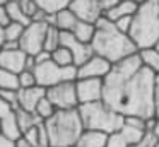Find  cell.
<instances>
[{"label": "cell", "instance_id": "836d02e7", "mask_svg": "<svg viewBox=\"0 0 159 147\" xmlns=\"http://www.w3.org/2000/svg\"><path fill=\"white\" fill-rule=\"evenodd\" d=\"M156 142H157V135L154 132H147L145 133V139L142 140V144H139L135 147H154Z\"/></svg>", "mask_w": 159, "mask_h": 147}, {"label": "cell", "instance_id": "d590c367", "mask_svg": "<svg viewBox=\"0 0 159 147\" xmlns=\"http://www.w3.org/2000/svg\"><path fill=\"white\" fill-rule=\"evenodd\" d=\"M12 21H11V17H9V14H7V9H5V5L4 7H0V26L2 27H5V26H9Z\"/></svg>", "mask_w": 159, "mask_h": 147}, {"label": "cell", "instance_id": "7402d4cb", "mask_svg": "<svg viewBox=\"0 0 159 147\" xmlns=\"http://www.w3.org/2000/svg\"><path fill=\"white\" fill-rule=\"evenodd\" d=\"M19 75L0 68V92L2 91H19Z\"/></svg>", "mask_w": 159, "mask_h": 147}, {"label": "cell", "instance_id": "ee69618b", "mask_svg": "<svg viewBox=\"0 0 159 147\" xmlns=\"http://www.w3.org/2000/svg\"><path fill=\"white\" fill-rule=\"evenodd\" d=\"M154 133L157 135V139H159V122H157V126H156V130H154Z\"/></svg>", "mask_w": 159, "mask_h": 147}, {"label": "cell", "instance_id": "e575fe53", "mask_svg": "<svg viewBox=\"0 0 159 147\" xmlns=\"http://www.w3.org/2000/svg\"><path fill=\"white\" fill-rule=\"evenodd\" d=\"M154 116L159 120V75L156 77V85H154Z\"/></svg>", "mask_w": 159, "mask_h": 147}, {"label": "cell", "instance_id": "7a4b0ae2", "mask_svg": "<svg viewBox=\"0 0 159 147\" xmlns=\"http://www.w3.org/2000/svg\"><path fill=\"white\" fill-rule=\"evenodd\" d=\"M94 26H96V33H94V38L91 41L94 55L106 58L108 62L115 65L125 58L139 53V48L132 41V38L118 31V27L104 16Z\"/></svg>", "mask_w": 159, "mask_h": 147}, {"label": "cell", "instance_id": "d4e9b609", "mask_svg": "<svg viewBox=\"0 0 159 147\" xmlns=\"http://www.w3.org/2000/svg\"><path fill=\"white\" fill-rule=\"evenodd\" d=\"M52 60L55 62L57 65H60V67H75V65H74L72 53H70L69 48H65V46L57 48L52 53Z\"/></svg>", "mask_w": 159, "mask_h": 147}, {"label": "cell", "instance_id": "9c48e42d", "mask_svg": "<svg viewBox=\"0 0 159 147\" xmlns=\"http://www.w3.org/2000/svg\"><path fill=\"white\" fill-rule=\"evenodd\" d=\"M46 98L52 101L57 109H77L79 98H77L75 82H63L46 89Z\"/></svg>", "mask_w": 159, "mask_h": 147}, {"label": "cell", "instance_id": "52a82bcc", "mask_svg": "<svg viewBox=\"0 0 159 147\" xmlns=\"http://www.w3.org/2000/svg\"><path fill=\"white\" fill-rule=\"evenodd\" d=\"M116 2L118 0H74L70 10L79 19L96 24Z\"/></svg>", "mask_w": 159, "mask_h": 147}, {"label": "cell", "instance_id": "f35d334b", "mask_svg": "<svg viewBox=\"0 0 159 147\" xmlns=\"http://www.w3.org/2000/svg\"><path fill=\"white\" fill-rule=\"evenodd\" d=\"M4 50H17V48H21L19 46V43H4Z\"/></svg>", "mask_w": 159, "mask_h": 147}, {"label": "cell", "instance_id": "484cf974", "mask_svg": "<svg viewBox=\"0 0 159 147\" xmlns=\"http://www.w3.org/2000/svg\"><path fill=\"white\" fill-rule=\"evenodd\" d=\"M26 27L22 24H17V22H11L9 26L4 27L5 31V43H19L21 41V36L24 33Z\"/></svg>", "mask_w": 159, "mask_h": 147}, {"label": "cell", "instance_id": "ffe728a7", "mask_svg": "<svg viewBox=\"0 0 159 147\" xmlns=\"http://www.w3.org/2000/svg\"><path fill=\"white\" fill-rule=\"evenodd\" d=\"M16 115H17V123H19V128H21L22 133L28 132L33 126H38L39 123H43V120L39 118L36 113H29V111L21 109V108L16 109Z\"/></svg>", "mask_w": 159, "mask_h": 147}, {"label": "cell", "instance_id": "cb8c5ba5", "mask_svg": "<svg viewBox=\"0 0 159 147\" xmlns=\"http://www.w3.org/2000/svg\"><path fill=\"white\" fill-rule=\"evenodd\" d=\"M120 132H121V135L125 137V140L128 142L130 147H135V145H139V144H142V140L145 139V133H147V132H144V130L132 128V126H128V125H123V128H121Z\"/></svg>", "mask_w": 159, "mask_h": 147}, {"label": "cell", "instance_id": "1f68e13d", "mask_svg": "<svg viewBox=\"0 0 159 147\" xmlns=\"http://www.w3.org/2000/svg\"><path fill=\"white\" fill-rule=\"evenodd\" d=\"M125 125L132 126V128H139V130H145V120L140 118V116H125Z\"/></svg>", "mask_w": 159, "mask_h": 147}, {"label": "cell", "instance_id": "60d3db41", "mask_svg": "<svg viewBox=\"0 0 159 147\" xmlns=\"http://www.w3.org/2000/svg\"><path fill=\"white\" fill-rule=\"evenodd\" d=\"M4 43H5V31H4V27L0 26V48L4 46Z\"/></svg>", "mask_w": 159, "mask_h": 147}, {"label": "cell", "instance_id": "44dd1931", "mask_svg": "<svg viewBox=\"0 0 159 147\" xmlns=\"http://www.w3.org/2000/svg\"><path fill=\"white\" fill-rule=\"evenodd\" d=\"M72 2L74 0H36V3H38L39 9L45 10V12L50 14V16H57V14L62 12V10L70 9Z\"/></svg>", "mask_w": 159, "mask_h": 147}, {"label": "cell", "instance_id": "f6af8a7d", "mask_svg": "<svg viewBox=\"0 0 159 147\" xmlns=\"http://www.w3.org/2000/svg\"><path fill=\"white\" fill-rule=\"evenodd\" d=\"M154 147H159V139H157V142L154 144Z\"/></svg>", "mask_w": 159, "mask_h": 147}, {"label": "cell", "instance_id": "7bdbcfd3", "mask_svg": "<svg viewBox=\"0 0 159 147\" xmlns=\"http://www.w3.org/2000/svg\"><path fill=\"white\" fill-rule=\"evenodd\" d=\"M9 3V0H0V7H4V5H7Z\"/></svg>", "mask_w": 159, "mask_h": 147}, {"label": "cell", "instance_id": "9a60e30c", "mask_svg": "<svg viewBox=\"0 0 159 147\" xmlns=\"http://www.w3.org/2000/svg\"><path fill=\"white\" fill-rule=\"evenodd\" d=\"M137 10H139V5L134 3L132 0H118L110 10L104 14V17H106L108 21H111V22H116V21L123 19V17H134L135 14H137Z\"/></svg>", "mask_w": 159, "mask_h": 147}, {"label": "cell", "instance_id": "30bf717a", "mask_svg": "<svg viewBox=\"0 0 159 147\" xmlns=\"http://www.w3.org/2000/svg\"><path fill=\"white\" fill-rule=\"evenodd\" d=\"M103 79H77L75 89H77V98L80 104H89V103L103 101Z\"/></svg>", "mask_w": 159, "mask_h": 147}, {"label": "cell", "instance_id": "f546056e", "mask_svg": "<svg viewBox=\"0 0 159 147\" xmlns=\"http://www.w3.org/2000/svg\"><path fill=\"white\" fill-rule=\"evenodd\" d=\"M19 3H21V7H22V10H24V14L33 21L34 14L39 10V7H38V3H36V0H19Z\"/></svg>", "mask_w": 159, "mask_h": 147}, {"label": "cell", "instance_id": "d6986e66", "mask_svg": "<svg viewBox=\"0 0 159 147\" xmlns=\"http://www.w3.org/2000/svg\"><path fill=\"white\" fill-rule=\"evenodd\" d=\"M5 9H7V14H9V17H11L12 22L22 24L24 27H28L29 24L33 22V21L24 14V10H22V7H21V3H19V0H9V3L5 5Z\"/></svg>", "mask_w": 159, "mask_h": 147}, {"label": "cell", "instance_id": "6da1fadb", "mask_svg": "<svg viewBox=\"0 0 159 147\" xmlns=\"http://www.w3.org/2000/svg\"><path fill=\"white\" fill-rule=\"evenodd\" d=\"M157 75L142 65L139 53L113 65L104 79L103 101L123 116H154V85Z\"/></svg>", "mask_w": 159, "mask_h": 147}, {"label": "cell", "instance_id": "b9f144b4", "mask_svg": "<svg viewBox=\"0 0 159 147\" xmlns=\"http://www.w3.org/2000/svg\"><path fill=\"white\" fill-rule=\"evenodd\" d=\"M132 2H134V3H137V5L140 7L142 3H145V2H147V0H132Z\"/></svg>", "mask_w": 159, "mask_h": 147}, {"label": "cell", "instance_id": "bcb514c9", "mask_svg": "<svg viewBox=\"0 0 159 147\" xmlns=\"http://www.w3.org/2000/svg\"><path fill=\"white\" fill-rule=\"evenodd\" d=\"M156 48H157V50H159V43H157V46H156Z\"/></svg>", "mask_w": 159, "mask_h": 147}, {"label": "cell", "instance_id": "5b68a950", "mask_svg": "<svg viewBox=\"0 0 159 147\" xmlns=\"http://www.w3.org/2000/svg\"><path fill=\"white\" fill-rule=\"evenodd\" d=\"M79 115L84 130H98L108 135L120 132L125 125V116L111 109L104 101H96L79 106Z\"/></svg>", "mask_w": 159, "mask_h": 147}, {"label": "cell", "instance_id": "e0dca14e", "mask_svg": "<svg viewBox=\"0 0 159 147\" xmlns=\"http://www.w3.org/2000/svg\"><path fill=\"white\" fill-rule=\"evenodd\" d=\"M80 19L72 12V10L67 9V10H62V12H58L55 16V27L60 29L62 33H72V31L75 29Z\"/></svg>", "mask_w": 159, "mask_h": 147}, {"label": "cell", "instance_id": "277c9868", "mask_svg": "<svg viewBox=\"0 0 159 147\" xmlns=\"http://www.w3.org/2000/svg\"><path fill=\"white\" fill-rule=\"evenodd\" d=\"M139 50L154 48L159 43V0H147L134 16V24L128 33Z\"/></svg>", "mask_w": 159, "mask_h": 147}, {"label": "cell", "instance_id": "4dcf8cb0", "mask_svg": "<svg viewBox=\"0 0 159 147\" xmlns=\"http://www.w3.org/2000/svg\"><path fill=\"white\" fill-rule=\"evenodd\" d=\"M45 123V122H43ZM41 125V123H39ZM39 125L38 126H33V128H29L28 132H24L22 133V139L26 140V142H29L31 145H34V147H38V139H39Z\"/></svg>", "mask_w": 159, "mask_h": 147}, {"label": "cell", "instance_id": "4316f807", "mask_svg": "<svg viewBox=\"0 0 159 147\" xmlns=\"http://www.w3.org/2000/svg\"><path fill=\"white\" fill-rule=\"evenodd\" d=\"M34 113L43 120V122H46V120L52 118V116L57 113V108L52 104V101H50L48 98H43L41 101H39V104L36 106V111Z\"/></svg>", "mask_w": 159, "mask_h": 147}, {"label": "cell", "instance_id": "d6a6232c", "mask_svg": "<svg viewBox=\"0 0 159 147\" xmlns=\"http://www.w3.org/2000/svg\"><path fill=\"white\" fill-rule=\"evenodd\" d=\"M113 24L118 27V31H121L123 34H128L132 29V24H134V17H123V19L116 21V22H113Z\"/></svg>", "mask_w": 159, "mask_h": 147}, {"label": "cell", "instance_id": "ac0fdd59", "mask_svg": "<svg viewBox=\"0 0 159 147\" xmlns=\"http://www.w3.org/2000/svg\"><path fill=\"white\" fill-rule=\"evenodd\" d=\"M139 58H140L142 65L145 68H149L151 72H154L156 75H159V50L157 48H144L139 50Z\"/></svg>", "mask_w": 159, "mask_h": 147}, {"label": "cell", "instance_id": "8fae6325", "mask_svg": "<svg viewBox=\"0 0 159 147\" xmlns=\"http://www.w3.org/2000/svg\"><path fill=\"white\" fill-rule=\"evenodd\" d=\"M113 63L108 62L103 57H91L86 63L77 67V79H106V75L111 72Z\"/></svg>", "mask_w": 159, "mask_h": 147}, {"label": "cell", "instance_id": "2e32d148", "mask_svg": "<svg viewBox=\"0 0 159 147\" xmlns=\"http://www.w3.org/2000/svg\"><path fill=\"white\" fill-rule=\"evenodd\" d=\"M108 133L98 132V130H84L75 147H106Z\"/></svg>", "mask_w": 159, "mask_h": 147}, {"label": "cell", "instance_id": "4fadbf2b", "mask_svg": "<svg viewBox=\"0 0 159 147\" xmlns=\"http://www.w3.org/2000/svg\"><path fill=\"white\" fill-rule=\"evenodd\" d=\"M28 58L29 55H26L21 48L17 50H4L0 48V68L9 72H14V74H22L26 70V65H28Z\"/></svg>", "mask_w": 159, "mask_h": 147}, {"label": "cell", "instance_id": "3957f363", "mask_svg": "<svg viewBox=\"0 0 159 147\" xmlns=\"http://www.w3.org/2000/svg\"><path fill=\"white\" fill-rule=\"evenodd\" d=\"M50 137V147H75L84 132V125L77 109H57L45 122Z\"/></svg>", "mask_w": 159, "mask_h": 147}, {"label": "cell", "instance_id": "7c38bea8", "mask_svg": "<svg viewBox=\"0 0 159 147\" xmlns=\"http://www.w3.org/2000/svg\"><path fill=\"white\" fill-rule=\"evenodd\" d=\"M62 46L69 48V51L74 57V65H75V67H80V65L86 63L91 57H94L93 46L87 44V43L79 41L70 33H62Z\"/></svg>", "mask_w": 159, "mask_h": 147}, {"label": "cell", "instance_id": "74e56055", "mask_svg": "<svg viewBox=\"0 0 159 147\" xmlns=\"http://www.w3.org/2000/svg\"><path fill=\"white\" fill-rule=\"evenodd\" d=\"M0 147H16V142L4 135H0Z\"/></svg>", "mask_w": 159, "mask_h": 147}, {"label": "cell", "instance_id": "8992f818", "mask_svg": "<svg viewBox=\"0 0 159 147\" xmlns=\"http://www.w3.org/2000/svg\"><path fill=\"white\" fill-rule=\"evenodd\" d=\"M33 72L36 75V84L45 89L63 84V82L77 80V67H60L53 60L36 65Z\"/></svg>", "mask_w": 159, "mask_h": 147}, {"label": "cell", "instance_id": "ba28073f", "mask_svg": "<svg viewBox=\"0 0 159 147\" xmlns=\"http://www.w3.org/2000/svg\"><path fill=\"white\" fill-rule=\"evenodd\" d=\"M48 24L46 22H31L24 29L19 41V46L29 57H36L45 50V38L48 33Z\"/></svg>", "mask_w": 159, "mask_h": 147}, {"label": "cell", "instance_id": "ab89813d", "mask_svg": "<svg viewBox=\"0 0 159 147\" xmlns=\"http://www.w3.org/2000/svg\"><path fill=\"white\" fill-rule=\"evenodd\" d=\"M16 147H34V145H31V144H29V142H26V140L21 137V139H19L17 142H16Z\"/></svg>", "mask_w": 159, "mask_h": 147}, {"label": "cell", "instance_id": "f1b7e54d", "mask_svg": "<svg viewBox=\"0 0 159 147\" xmlns=\"http://www.w3.org/2000/svg\"><path fill=\"white\" fill-rule=\"evenodd\" d=\"M106 147H130V145H128V142L125 140V137L121 135V132H115L108 137Z\"/></svg>", "mask_w": 159, "mask_h": 147}, {"label": "cell", "instance_id": "8d00e7d4", "mask_svg": "<svg viewBox=\"0 0 159 147\" xmlns=\"http://www.w3.org/2000/svg\"><path fill=\"white\" fill-rule=\"evenodd\" d=\"M48 60H52V53H48V51H45L43 50L41 53H38L34 57V62H36V65H39V63H45V62H48Z\"/></svg>", "mask_w": 159, "mask_h": 147}, {"label": "cell", "instance_id": "5bb4252c", "mask_svg": "<svg viewBox=\"0 0 159 147\" xmlns=\"http://www.w3.org/2000/svg\"><path fill=\"white\" fill-rule=\"evenodd\" d=\"M43 98H46L45 87L34 85V87H28V89H19L17 91V106L29 113H34L36 106L39 104V101Z\"/></svg>", "mask_w": 159, "mask_h": 147}, {"label": "cell", "instance_id": "83f0119b", "mask_svg": "<svg viewBox=\"0 0 159 147\" xmlns=\"http://www.w3.org/2000/svg\"><path fill=\"white\" fill-rule=\"evenodd\" d=\"M19 85L21 89H28V87H34L36 84V75L33 70H24L22 74H19Z\"/></svg>", "mask_w": 159, "mask_h": 147}, {"label": "cell", "instance_id": "603a6c76", "mask_svg": "<svg viewBox=\"0 0 159 147\" xmlns=\"http://www.w3.org/2000/svg\"><path fill=\"white\" fill-rule=\"evenodd\" d=\"M60 46H62V31L57 29L55 26H50L48 33H46V38H45V51L53 53Z\"/></svg>", "mask_w": 159, "mask_h": 147}]
</instances>
